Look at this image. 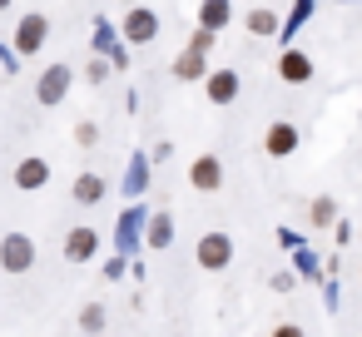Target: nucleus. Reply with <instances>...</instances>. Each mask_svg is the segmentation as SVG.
<instances>
[{"instance_id":"6ab92c4d","label":"nucleus","mask_w":362,"mask_h":337,"mask_svg":"<svg viewBox=\"0 0 362 337\" xmlns=\"http://www.w3.org/2000/svg\"><path fill=\"white\" fill-rule=\"evenodd\" d=\"M313 223H332V199H317L313 203Z\"/></svg>"},{"instance_id":"f03ea898","label":"nucleus","mask_w":362,"mask_h":337,"mask_svg":"<svg viewBox=\"0 0 362 337\" xmlns=\"http://www.w3.org/2000/svg\"><path fill=\"white\" fill-rule=\"evenodd\" d=\"M45 40H50V20L40 11H30V16L16 20V55H40Z\"/></svg>"},{"instance_id":"a211bd4d","label":"nucleus","mask_w":362,"mask_h":337,"mask_svg":"<svg viewBox=\"0 0 362 337\" xmlns=\"http://www.w3.org/2000/svg\"><path fill=\"white\" fill-rule=\"evenodd\" d=\"M85 80H90V85H105V80H110V60H105V55H95V60H90V70H85Z\"/></svg>"},{"instance_id":"7ed1b4c3","label":"nucleus","mask_w":362,"mask_h":337,"mask_svg":"<svg viewBox=\"0 0 362 337\" xmlns=\"http://www.w3.org/2000/svg\"><path fill=\"white\" fill-rule=\"evenodd\" d=\"M70 85H75V70H70V65H45V75H40V85H35V100H40L45 110H55V105H65Z\"/></svg>"},{"instance_id":"6e6552de","label":"nucleus","mask_w":362,"mask_h":337,"mask_svg":"<svg viewBox=\"0 0 362 337\" xmlns=\"http://www.w3.org/2000/svg\"><path fill=\"white\" fill-rule=\"evenodd\" d=\"M263 149H268L273 159H288V154L298 149V129H293L288 119H278V124H268V129H263Z\"/></svg>"},{"instance_id":"4468645a","label":"nucleus","mask_w":362,"mask_h":337,"mask_svg":"<svg viewBox=\"0 0 362 337\" xmlns=\"http://www.w3.org/2000/svg\"><path fill=\"white\" fill-rule=\"evenodd\" d=\"M228 20H233V6H228V0H204V6H199V25L223 30Z\"/></svg>"},{"instance_id":"0eeeda50","label":"nucleus","mask_w":362,"mask_h":337,"mask_svg":"<svg viewBox=\"0 0 362 337\" xmlns=\"http://www.w3.org/2000/svg\"><path fill=\"white\" fill-rule=\"evenodd\" d=\"M278 80H283V85H308V80H313V60H308L303 50H283V55H278Z\"/></svg>"},{"instance_id":"f257e3e1","label":"nucleus","mask_w":362,"mask_h":337,"mask_svg":"<svg viewBox=\"0 0 362 337\" xmlns=\"http://www.w3.org/2000/svg\"><path fill=\"white\" fill-rule=\"evenodd\" d=\"M35 258H40V248H35L30 233H6V238H0V268H6V273H30Z\"/></svg>"},{"instance_id":"423d86ee","label":"nucleus","mask_w":362,"mask_h":337,"mask_svg":"<svg viewBox=\"0 0 362 337\" xmlns=\"http://www.w3.org/2000/svg\"><path fill=\"white\" fill-rule=\"evenodd\" d=\"M189 189H199V194H218V189H223V164H218V154H199V159L189 164Z\"/></svg>"},{"instance_id":"9b49d317","label":"nucleus","mask_w":362,"mask_h":337,"mask_svg":"<svg viewBox=\"0 0 362 337\" xmlns=\"http://www.w3.org/2000/svg\"><path fill=\"white\" fill-rule=\"evenodd\" d=\"M209 100L214 105H233L238 100V70H209Z\"/></svg>"},{"instance_id":"aec40b11","label":"nucleus","mask_w":362,"mask_h":337,"mask_svg":"<svg viewBox=\"0 0 362 337\" xmlns=\"http://www.w3.org/2000/svg\"><path fill=\"white\" fill-rule=\"evenodd\" d=\"M95 30H100V35H95V45H100V50H105V45H110V40H115V30H110V20H95Z\"/></svg>"},{"instance_id":"412c9836","label":"nucleus","mask_w":362,"mask_h":337,"mask_svg":"<svg viewBox=\"0 0 362 337\" xmlns=\"http://www.w3.org/2000/svg\"><path fill=\"white\" fill-rule=\"evenodd\" d=\"M189 45H194V50H209V45H214V30H209V25H204V30H199V35H194V40H189Z\"/></svg>"},{"instance_id":"5701e85b","label":"nucleus","mask_w":362,"mask_h":337,"mask_svg":"<svg viewBox=\"0 0 362 337\" xmlns=\"http://www.w3.org/2000/svg\"><path fill=\"white\" fill-rule=\"evenodd\" d=\"M6 6H11V0H0V11H6Z\"/></svg>"},{"instance_id":"2eb2a0df","label":"nucleus","mask_w":362,"mask_h":337,"mask_svg":"<svg viewBox=\"0 0 362 337\" xmlns=\"http://www.w3.org/2000/svg\"><path fill=\"white\" fill-rule=\"evenodd\" d=\"M204 75H209V70H204V50L189 45V50L174 60V80H204Z\"/></svg>"},{"instance_id":"20e7f679","label":"nucleus","mask_w":362,"mask_h":337,"mask_svg":"<svg viewBox=\"0 0 362 337\" xmlns=\"http://www.w3.org/2000/svg\"><path fill=\"white\" fill-rule=\"evenodd\" d=\"M228 263H233V238H228L223 228L204 233V238H199V268H209V273H223Z\"/></svg>"},{"instance_id":"4be33fe9","label":"nucleus","mask_w":362,"mask_h":337,"mask_svg":"<svg viewBox=\"0 0 362 337\" xmlns=\"http://www.w3.org/2000/svg\"><path fill=\"white\" fill-rule=\"evenodd\" d=\"M75 139H80V144H95V139H100V129H95V124H80V129H75Z\"/></svg>"},{"instance_id":"ddd939ff","label":"nucleus","mask_w":362,"mask_h":337,"mask_svg":"<svg viewBox=\"0 0 362 337\" xmlns=\"http://www.w3.org/2000/svg\"><path fill=\"white\" fill-rule=\"evenodd\" d=\"M144 243H149V248H169V243H174V218H169V213H154V218L144 223Z\"/></svg>"},{"instance_id":"1a4fd4ad","label":"nucleus","mask_w":362,"mask_h":337,"mask_svg":"<svg viewBox=\"0 0 362 337\" xmlns=\"http://www.w3.org/2000/svg\"><path fill=\"white\" fill-rule=\"evenodd\" d=\"M95 253H100V233L95 228H70L65 233V258L70 263H90Z\"/></svg>"},{"instance_id":"dca6fc26","label":"nucleus","mask_w":362,"mask_h":337,"mask_svg":"<svg viewBox=\"0 0 362 337\" xmlns=\"http://www.w3.org/2000/svg\"><path fill=\"white\" fill-rule=\"evenodd\" d=\"M243 25H248V35H258V40L278 35V16H273V11H263V6H258V11H248V16H243Z\"/></svg>"},{"instance_id":"f8f14e48","label":"nucleus","mask_w":362,"mask_h":337,"mask_svg":"<svg viewBox=\"0 0 362 337\" xmlns=\"http://www.w3.org/2000/svg\"><path fill=\"white\" fill-rule=\"evenodd\" d=\"M105 189H110V184H105L100 174H80V179L70 184V194H75V203H100V199H105Z\"/></svg>"},{"instance_id":"9d476101","label":"nucleus","mask_w":362,"mask_h":337,"mask_svg":"<svg viewBox=\"0 0 362 337\" xmlns=\"http://www.w3.org/2000/svg\"><path fill=\"white\" fill-rule=\"evenodd\" d=\"M45 184H50V164H45V159H35V154H30V159H21V164H16V189L35 194V189H45Z\"/></svg>"},{"instance_id":"f3484780","label":"nucleus","mask_w":362,"mask_h":337,"mask_svg":"<svg viewBox=\"0 0 362 337\" xmlns=\"http://www.w3.org/2000/svg\"><path fill=\"white\" fill-rule=\"evenodd\" d=\"M105 322H110V317H105L100 302H85V307H80V327H85V332H105Z\"/></svg>"},{"instance_id":"39448f33","label":"nucleus","mask_w":362,"mask_h":337,"mask_svg":"<svg viewBox=\"0 0 362 337\" xmlns=\"http://www.w3.org/2000/svg\"><path fill=\"white\" fill-rule=\"evenodd\" d=\"M119 35H124L129 45H154V35H159V16H154L149 6H134V11L124 16Z\"/></svg>"}]
</instances>
